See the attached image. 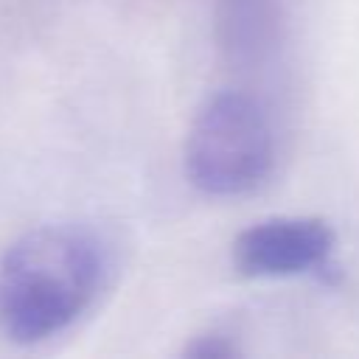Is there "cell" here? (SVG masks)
<instances>
[{
  "label": "cell",
  "instance_id": "obj_1",
  "mask_svg": "<svg viewBox=\"0 0 359 359\" xmlns=\"http://www.w3.org/2000/svg\"><path fill=\"white\" fill-rule=\"evenodd\" d=\"M109 272V247L93 227H31L0 255V334L14 345L65 334L95 306Z\"/></svg>",
  "mask_w": 359,
  "mask_h": 359
},
{
  "label": "cell",
  "instance_id": "obj_4",
  "mask_svg": "<svg viewBox=\"0 0 359 359\" xmlns=\"http://www.w3.org/2000/svg\"><path fill=\"white\" fill-rule=\"evenodd\" d=\"M188 353L191 356H230V353H238L227 339H222V337H213V334H208L205 339L199 337L191 348H188Z\"/></svg>",
  "mask_w": 359,
  "mask_h": 359
},
{
  "label": "cell",
  "instance_id": "obj_3",
  "mask_svg": "<svg viewBox=\"0 0 359 359\" xmlns=\"http://www.w3.org/2000/svg\"><path fill=\"white\" fill-rule=\"evenodd\" d=\"M334 230L317 216H272L241 230L233 266L244 278H292L320 272L334 252Z\"/></svg>",
  "mask_w": 359,
  "mask_h": 359
},
{
  "label": "cell",
  "instance_id": "obj_2",
  "mask_svg": "<svg viewBox=\"0 0 359 359\" xmlns=\"http://www.w3.org/2000/svg\"><path fill=\"white\" fill-rule=\"evenodd\" d=\"M275 160L278 135L255 95L224 90L194 115L185 137V174L202 194H252L272 177Z\"/></svg>",
  "mask_w": 359,
  "mask_h": 359
}]
</instances>
